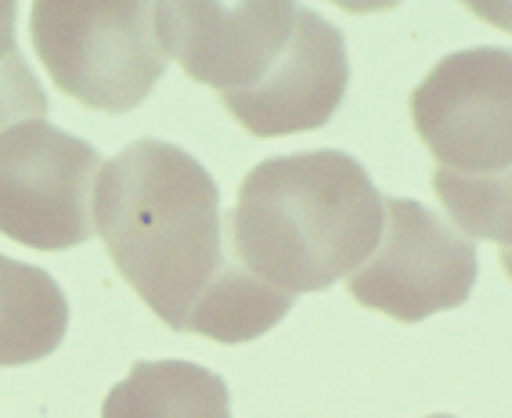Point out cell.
<instances>
[{
  "instance_id": "cell-4",
  "label": "cell",
  "mask_w": 512,
  "mask_h": 418,
  "mask_svg": "<svg viewBox=\"0 0 512 418\" xmlns=\"http://www.w3.org/2000/svg\"><path fill=\"white\" fill-rule=\"evenodd\" d=\"M412 123L430 148L433 191L458 235L509 253L512 228V55L469 47L440 58L412 94Z\"/></svg>"
},
{
  "instance_id": "cell-7",
  "label": "cell",
  "mask_w": 512,
  "mask_h": 418,
  "mask_svg": "<svg viewBox=\"0 0 512 418\" xmlns=\"http://www.w3.org/2000/svg\"><path fill=\"white\" fill-rule=\"evenodd\" d=\"M476 274V246L451 228L448 217L415 199L383 195V235L347 278V292L361 307L419 325L462 307L473 296Z\"/></svg>"
},
{
  "instance_id": "cell-3",
  "label": "cell",
  "mask_w": 512,
  "mask_h": 418,
  "mask_svg": "<svg viewBox=\"0 0 512 418\" xmlns=\"http://www.w3.org/2000/svg\"><path fill=\"white\" fill-rule=\"evenodd\" d=\"M220 224L235 264L296 300L332 289L372 256L383 235V195L339 148L275 155L246 173Z\"/></svg>"
},
{
  "instance_id": "cell-10",
  "label": "cell",
  "mask_w": 512,
  "mask_h": 418,
  "mask_svg": "<svg viewBox=\"0 0 512 418\" xmlns=\"http://www.w3.org/2000/svg\"><path fill=\"white\" fill-rule=\"evenodd\" d=\"M47 116V94L26 58L11 55L8 62H0V134L15 123L26 119H44Z\"/></svg>"
},
{
  "instance_id": "cell-12",
  "label": "cell",
  "mask_w": 512,
  "mask_h": 418,
  "mask_svg": "<svg viewBox=\"0 0 512 418\" xmlns=\"http://www.w3.org/2000/svg\"><path fill=\"white\" fill-rule=\"evenodd\" d=\"M426 418H455V415H426Z\"/></svg>"
},
{
  "instance_id": "cell-2",
  "label": "cell",
  "mask_w": 512,
  "mask_h": 418,
  "mask_svg": "<svg viewBox=\"0 0 512 418\" xmlns=\"http://www.w3.org/2000/svg\"><path fill=\"white\" fill-rule=\"evenodd\" d=\"M94 235L141 303L174 332H188V318L231 264L217 181L192 152L156 137L101 166Z\"/></svg>"
},
{
  "instance_id": "cell-6",
  "label": "cell",
  "mask_w": 512,
  "mask_h": 418,
  "mask_svg": "<svg viewBox=\"0 0 512 418\" xmlns=\"http://www.w3.org/2000/svg\"><path fill=\"white\" fill-rule=\"evenodd\" d=\"M101 155L47 119L0 134V235L40 253H62L94 238V188Z\"/></svg>"
},
{
  "instance_id": "cell-1",
  "label": "cell",
  "mask_w": 512,
  "mask_h": 418,
  "mask_svg": "<svg viewBox=\"0 0 512 418\" xmlns=\"http://www.w3.org/2000/svg\"><path fill=\"white\" fill-rule=\"evenodd\" d=\"M166 58L220 94L253 137L321 130L350 87L347 40L318 11L289 0L156 4Z\"/></svg>"
},
{
  "instance_id": "cell-5",
  "label": "cell",
  "mask_w": 512,
  "mask_h": 418,
  "mask_svg": "<svg viewBox=\"0 0 512 418\" xmlns=\"http://www.w3.org/2000/svg\"><path fill=\"white\" fill-rule=\"evenodd\" d=\"M33 51L55 87L94 112H134L166 73L156 4H33Z\"/></svg>"
},
{
  "instance_id": "cell-8",
  "label": "cell",
  "mask_w": 512,
  "mask_h": 418,
  "mask_svg": "<svg viewBox=\"0 0 512 418\" xmlns=\"http://www.w3.org/2000/svg\"><path fill=\"white\" fill-rule=\"evenodd\" d=\"M101 418H235L228 382L195 361H134Z\"/></svg>"
},
{
  "instance_id": "cell-9",
  "label": "cell",
  "mask_w": 512,
  "mask_h": 418,
  "mask_svg": "<svg viewBox=\"0 0 512 418\" xmlns=\"http://www.w3.org/2000/svg\"><path fill=\"white\" fill-rule=\"evenodd\" d=\"M69 332V300L44 267L0 256V368L44 361Z\"/></svg>"
},
{
  "instance_id": "cell-11",
  "label": "cell",
  "mask_w": 512,
  "mask_h": 418,
  "mask_svg": "<svg viewBox=\"0 0 512 418\" xmlns=\"http://www.w3.org/2000/svg\"><path fill=\"white\" fill-rule=\"evenodd\" d=\"M15 19H19V4H15V0H0V62H8L11 55H19V44H15Z\"/></svg>"
}]
</instances>
